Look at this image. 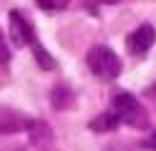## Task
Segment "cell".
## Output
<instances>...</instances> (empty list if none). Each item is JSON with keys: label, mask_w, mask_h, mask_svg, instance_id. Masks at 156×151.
<instances>
[{"label": "cell", "mask_w": 156, "mask_h": 151, "mask_svg": "<svg viewBox=\"0 0 156 151\" xmlns=\"http://www.w3.org/2000/svg\"><path fill=\"white\" fill-rule=\"evenodd\" d=\"M10 60V50L5 45V38H3V30H0V63H8Z\"/></svg>", "instance_id": "8fae6325"}, {"label": "cell", "mask_w": 156, "mask_h": 151, "mask_svg": "<svg viewBox=\"0 0 156 151\" xmlns=\"http://www.w3.org/2000/svg\"><path fill=\"white\" fill-rule=\"evenodd\" d=\"M144 149H149V151H156V131H151V136L144 141Z\"/></svg>", "instance_id": "7c38bea8"}, {"label": "cell", "mask_w": 156, "mask_h": 151, "mask_svg": "<svg viewBox=\"0 0 156 151\" xmlns=\"http://www.w3.org/2000/svg\"><path fill=\"white\" fill-rule=\"evenodd\" d=\"M121 126V118L113 113V111H106V113H98L93 121H91V131L96 134H106V131H116Z\"/></svg>", "instance_id": "52a82bcc"}, {"label": "cell", "mask_w": 156, "mask_h": 151, "mask_svg": "<svg viewBox=\"0 0 156 151\" xmlns=\"http://www.w3.org/2000/svg\"><path fill=\"white\" fill-rule=\"evenodd\" d=\"M28 131H30V144L38 151H51L53 149V131L48 128V124H43V121H33V126Z\"/></svg>", "instance_id": "8992f818"}, {"label": "cell", "mask_w": 156, "mask_h": 151, "mask_svg": "<svg viewBox=\"0 0 156 151\" xmlns=\"http://www.w3.org/2000/svg\"><path fill=\"white\" fill-rule=\"evenodd\" d=\"M33 126L30 118H25L23 113H18L13 108L0 106V134H15V131H28Z\"/></svg>", "instance_id": "5b68a950"}, {"label": "cell", "mask_w": 156, "mask_h": 151, "mask_svg": "<svg viewBox=\"0 0 156 151\" xmlns=\"http://www.w3.org/2000/svg\"><path fill=\"white\" fill-rule=\"evenodd\" d=\"M111 111L121 118V124H131V126H146V124H149L146 111L141 108V103L131 93H116Z\"/></svg>", "instance_id": "7a4b0ae2"}, {"label": "cell", "mask_w": 156, "mask_h": 151, "mask_svg": "<svg viewBox=\"0 0 156 151\" xmlns=\"http://www.w3.org/2000/svg\"><path fill=\"white\" fill-rule=\"evenodd\" d=\"M101 3H119V0H101Z\"/></svg>", "instance_id": "4fadbf2b"}, {"label": "cell", "mask_w": 156, "mask_h": 151, "mask_svg": "<svg viewBox=\"0 0 156 151\" xmlns=\"http://www.w3.org/2000/svg\"><path fill=\"white\" fill-rule=\"evenodd\" d=\"M10 38L15 45H35L38 43L33 23L25 15H20L18 10H10Z\"/></svg>", "instance_id": "277c9868"}, {"label": "cell", "mask_w": 156, "mask_h": 151, "mask_svg": "<svg viewBox=\"0 0 156 151\" xmlns=\"http://www.w3.org/2000/svg\"><path fill=\"white\" fill-rule=\"evenodd\" d=\"M51 101H53V108L63 111V108L71 106L73 93H71V88H68V86H55V88H53V93H51Z\"/></svg>", "instance_id": "ba28073f"}, {"label": "cell", "mask_w": 156, "mask_h": 151, "mask_svg": "<svg viewBox=\"0 0 156 151\" xmlns=\"http://www.w3.org/2000/svg\"><path fill=\"white\" fill-rule=\"evenodd\" d=\"M38 5H41L43 10H63L71 0H35Z\"/></svg>", "instance_id": "30bf717a"}, {"label": "cell", "mask_w": 156, "mask_h": 151, "mask_svg": "<svg viewBox=\"0 0 156 151\" xmlns=\"http://www.w3.org/2000/svg\"><path fill=\"white\" fill-rule=\"evenodd\" d=\"M154 40H156V30H154V25L144 23V25H139L129 38H126V45H129V53H131V56L144 58V56L154 48Z\"/></svg>", "instance_id": "3957f363"}, {"label": "cell", "mask_w": 156, "mask_h": 151, "mask_svg": "<svg viewBox=\"0 0 156 151\" xmlns=\"http://www.w3.org/2000/svg\"><path fill=\"white\" fill-rule=\"evenodd\" d=\"M88 68L101 81H113L121 76V60L108 45H93L88 53Z\"/></svg>", "instance_id": "6da1fadb"}, {"label": "cell", "mask_w": 156, "mask_h": 151, "mask_svg": "<svg viewBox=\"0 0 156 151\" xmlns=\"http://www.w3.org/2000/svg\"><path fill=\"white\" fill-rule=\"evenodd\" d=\"M30 48H33V56H35V60H38V66H41L43 70H53V68H55L53 56L48 53V50H45L41 43H35V45H30Z\"/></svg>", "instance_id": "9c48e42d"}]
</instances>
